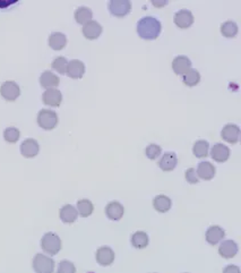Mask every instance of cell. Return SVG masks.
I'll return each instance as SVG.
<instances>
[{
    "label": "cell",
    "instance_id": "cell-1",
    "mask_svg": "<svg viewBox=\"0 0 241 273\" xmlns=\"http://www.w3.org/2000/svg\"><path fill=\"white\" fill-rule=\"evenodd\" d=\"M162 31V25L159 20L152 16L141 18L137 23V33L144 40H155Z\"/></svg>",
    "mask_w": 241,
    "mask_h": 273
},
{
    "label": "cell",
    "instance_id": "cell-2",
    "mask_svg": "<svg viewBox=\"0 0 241 273\" xmlns=\"http://www.w3.org/2000/svg\"><path fill=\"white\" fill-rule=\"evenodd\" d=\"M41 248L48 255H57L61 249V239L55 232H46L41 239Z\"/></svg>",
    "mask_w": 241,
    "mask_h": 273
},
{
    "label": "cell",
    "instance_id": "cell-3",
    "mask_svg": "<svg viewBox=\"0 0 241 273\" xmlns=\"http://www.w3.org/2000/svg\"><path fill=\"white\" fill-rule=\"evenodd\" d=\"M32 267H33L35 273H53L55 271V261L50 256L39 253L34 256Z\"/></svg>",
    "mask_w": 241,
    "mask_h": 273
},
{
    "label": "cell",
    "instance_id": "cell-4",
    "mask_svg": "<svg viewBox=\"0 0 241 273\" xmlns=\"http://www.w3.org/2000/svg\"><path fill=\"white\" fill-rule=\"evenodd\" d=\"M58 124V115L53 110L42 109L38 114V125L45 130H51Z\"/></svg>",
    "mask_w": 241,
    "mask_h": 273
},
{
    "label": "cell",
    "instance_id": "cell-5",
    "mask_svg": "<svg viewBox=\"0 0 241 273\" xmlns=\"http://www.w3.org/2000/svg\"><path fill=\"white\" fill-rule=\"evenodd\" d=\"M109 12L116 17H124L131 10V2L129 0H111L109 2Z\"/></svg>",
    "mask_w": 241,
    "mask_h": 273
},
{
    "label": "cell",
    "instance_id": "cell-6",
    "mask_svg": "<svg viewBox=\"0 0 241 273\" xmlns=\"http://www.w3.org/2000/svg\"><path fill=\"white\" fill-rule=\"evenodd\" d=\"M0 94L6 101H15L21 94L19 84L14 81H7L0 86Z\"/></svg>",
    "mask_w": 241,
    "mask_h": 273
},
{
    "label": "cell",
    "instance_id": "cell-7",
    "mask_svg": "<svg viewBox=\"0 0 241 273\" xmlns=\"http://www.w3.org/2000/svg\"><path fill=\"white\" fill-rule=\"evenodd\" d=\"M221 137L230 144H236L240 138V128L236 124H226L222 128Z\"/></svg>",
    "mask_w": 241,
    "mask_h": 273
},
{
    "label": "cell",
    "instance_id": "cell-8",
    "mask_svg": "<svg viewBox=\"0 0 241 273\" xmlns=\"http://www.w3.org/2000/svg\"><path fill=\"white\" fill-rule=\"evenodd\" d=\"M194 18L193 13L188 9H181L175 14L174 22L179 28H188L194 24Z\"/></svg>",
    "mask_w": 241,
    "mask_h": 273
},
{
    "label": "cell",
    "instance_id": "cell-9",
    "mask_svg": "<svg viewBox=\"0 0 241 273\" xmlns=\"http://www.w3.org/2000/svg\"><path fill=\"white\" fill-rule=\"evenodd\" d=\"M96 262L102 267H109L114 261V252L109 246H102L96 250Z\"/></svg>",
    "mask_w": 241,
    "mask_h": 273
},
{
    "label": "cell",
    "instance_id": "cell-10",
    "mask_svg": "<svg viewBox=\"0 0 241 273\" xmlns=\"http://www.w3.org/2000/svg\"><path fill=\"white\" fill-rule=\"evenodd\" d=\"M40 145L34 138H27L21 144V153L24 158H34L39 154Z\"/></svg>",
    "mask_w": 241,
    "mask_h": 273
},
{
    "label": "cell",
    "instance_id": "cell-11",
    "mask_svg": "<svg viewBox=\"0 0 241 273\" xmlns=\"http://www.w3.org/2000/svg\"><path fill=\"white\" fill-rule=\"evenodd\" d=\"M43 103L50 107H59L63 101V94L57 89H48L42 96Z\"/></svg>",
    "mask_w": 241,
    "mask_h": 273
},
{
    "label": "cell",
    "instance_id": "cell-12",
    "mask_svg": "<svg viewBox=\"0 0 241 273\" xmlns=\"http://www.w3.org/2000/svg\"><path fill=\"white\" fill-rule=\"evenodd\" d=\"M66 74L69 76L70 78L80 79L85 74V65L83 61L78 59H73L68 63L67 72Z\"/></svg>",
    "mask_w": 241,
    "mask_h": 273
},
{
    "label": "cell",
    "instance_id": "cell-13",
    "mask_svg": "<svg viewBox=\"0 0 241 273\" xmlns=\"http://www.w3.org/2000/svg\"><path fill=\"white\" fill-rule=\"evenodd\" d=\"M102 26L96 21H91L85 25H83V35L88 40H95L102 33Z\"/></svg>",
    "mask_w": 241,
    "mask_h": 273
},
{
    "label": "cell",
    "instance_id": "cell-14",
    "mask_svg": "<svg viewBox=\"0 0 241 273\" xmlns=\"http://www.w3.org/2000/svg\"><path fill=\"white\" fill-rule=\"evenodd\" d=\"M192 68V61L187 56H178L175 57L172 61V69H174L175 74L183 75L186 74L189 69Z\"/></svg>",
    "mask_w": 241,
    "mask_h": 273
},
{
    "label": "cell",
    "instance_id": "cell-15",
    "mask_svg": "<svg viewBox=\"0 0 241 273\" xmlns=\"http://www.w3.org/2000/svg\"><path fill=\"white\" fill-rule=\"evenodd\" d=\"M211 156L217 162H225L230 158V149L223 143H217L211 149Z\"/></svg>",
    "mask_w": 241,
    "mask_h": 273
},
{
    "label": "cell",
    "instance_id": "cell-16",
    "mask_svg": "<svg viewBox=\"0 0 241 273\" xmlns=\"http://www.w3.org/2000/svg\"><path fill=\"white\" fill-rule=\"evenodd\" d=\"M225 231L223 230V228H221L220 225H211L210 228L207 229L206 235H205V238H206V242L210 244V245H217L221 242V240L224 238Z\"/></svg>",
    "mask_w": 241,
    "mask_h": 273
},
{
    "label": "cell",
    "instance_id": "cell-17",
    "mask_svg": "<svg viewBox=\"0 0 241 273\" xmlns=\"http://www.w3.org/2000/svg\"><path fill=\"white\" fill-rule=\"evenodd\" d=\"M124 213H125L124 205H122L121 203L117 202V201L110 202L109 204L106 206V214H107V217L109 218L110 220H112V221L120 220L121 218L124 217Z\"/></svg>",
    "mask_w": 241,
    "mask_h": 273
},
{
    "label": "cell",
    "instance_id": "cell-18",
    "mask_svg": "<svg viewBox=\"0 0 241 273\" xmlns=\"http://www.w3.org/2000/svg\"><path fill=\"white\" fill-rule=\"evenodd\" d=\"M197 176L198 178H201L204 180H211L213 179L215 176V173H217V169L215 167L212 165L211 162L208 161H201L198 163V167H197Z\"/></svg>",
    "mask_w": 241,
    "mask_h": 273
},
{
    "label": "cell",
    "instance_id": "cell-19",
    "mask_svg": "<svg viewBox=\"0 0 241 273\" xmlns=\"http://www.w3.org/2000/svg\"><path fill=\"white\" fill-rule=\"evenodd\" d=\"M177 163H178V158L175 152H165V153L162 155V158L157 165H159L161 170L172 171L175 167H177Z\"/></svg>",
    "mask_w": 241,
    "mask_h": 273
},
{
    "label": "cell",
    "instance_id": "cell-20",
    "mask_svg": "<svg viewBox=\"0 0 241 273\" xmlns=\"http://www.w3.org/2000/svg\"><path fill=\"white\" fill-rule=\"evenodd\" d=\"M238 253V245L233 240H224L219 247V254L223 258H232Z\"/></svg>",
    "mask_w": 241,
    "mask_h": 273
},
{
    "label": "cell",
    "instance_id": "cell-21",
    "mask_svg": "<svg viewBox=\"0 0 241 273\" xmlns=\"http://www.w3.org/2000/svg\"><path fill=\"white\" fill-rule=\"evenodd\" d=\"M60 79L56 74H53L51 71L43 72L40 76V84L44 89H56L59 85Z\"/></svg>",
    "mask_w": 241,
    "mask_h": 273
},
{
    "label": "cell",
    "instance_id": "cell-22",
    "mask_svg": "<svg viewBox=\"0 0 241 273\" xmlns=\"http://www.w3.org/2000/svg\"><path fill=\"white\" fill-rule=\"evenodd\" d=\"M59 217L60 220L65 222V223H73L77 219L78 212L74 205L66 204L60 209Z\"/></svg>",
    "mask_w": 241,
    "mask_h": 273
},
{
    "label": "cell",
    "instance_id": "cell-23",
    "mask_svg": "<svg viewBox=\"0 0 241 273\" xmlns=\"http://www.w3.org/2000/svg\"><path fill=\"white\" fill-rule=\"evenodd\" d=\"M67 45V38L66 35L61 32H55V33H51L49 36V47L53 50H63L65 47Z\"/></svg>",
    "mask_w": 241,
    "mask_h": 273
},
{
    "label": "cell",
    "instance_id": "cell-24",
    "mask_svg": "<svg viewBox=\"0 0 241 273\" xmlns=\"http://www.w3.org/2000/svg\"><path fill=\"white\" fill-rule=\"evenodd\" d=\"M172 201L167 195H157L153 199V206L157 212L165 213L171 209Z\"/></svg>",
    "mask_w": 241,
    "mask_h": 273
},
{
    "label": "cell",
    "instance_id": "cell-25",
    "mask_svg": "<svg viewBox=\"0 0 241 273\" xmlns=\"http://www.w3.org/2000/svg\"><path fill=\"white\" fill-rule=\"evenodd\" d=\"M74 16L78 24L85 25L86 23H88V22L92 21L93 13H92V10L88 8V7L82 6V7H78V8L75 10Z\"/></svg>",
    "mask_w": 241,
    "mask_h": 273
},
{
    "label": "cell",
    "instance_id": "cell-26",
    "mask_svg": "<svg viewBox=\"0 0 241 273\" xmlns=\"http://www.w3.org/2000/svg\"><path fill=\"white\" fill-rule=\"evenodd\" d=\"M149 236H147L146 232L144 231H136L135 234L131 235V243L132 247L137 249H143L149 245Z\"/></svg>",
    "mask_w": 241,
    "mask_h": 273
},
{
    "label": "cell",
    "instance_id": "cell-27",
    "mask_svg": "<svg viewBox=\"0 0 241 273\" xmlns=\"http://www.w3.org/2000/svg\"><path fill=\"white\" fill-rule=\"evenodd\" d=\"M199 81H200V74L199 72L195 68H190L186 74L182 75L183 84L189 87L196 86L199 83Z\"/></svg>",
    "mask_w": 241,
    "mask_h": 273
},
{
    "label": "cell",
    "instance_id": "cell-28",
    "mask_svg": "<svg viewBox=\"0 0 241 273\" xmlns=\"http://www.w3.org/2000/svg\"><path fill=\"white\" fill-rule=\"evenodd\" d=\"M76 210L81 217L88 218L93 213V211H94V206H93V203L89 201V199H83L77 202Z\"/></svg>",
    "mask_w": 241,
    "mask_h": 273
},
{
    "label": "cell",
    "instance_id": "cell-29",
    "mask_svg": "<svg viewBox=\"0 0 241 273\" xmlns=\"http://www.w3.org/2000/svg\"><path fill=\"white\" fill-rule=\"evenodd\" d=\"M221 33L225 38H235L238 34V25L233 21H226L221 25Z\"/></svg>",
    "mask_w": 241,
    "mask_h": 273
},
{
    "label": "cell",
    "instance_id": "cell-30",
    "mask_svg": "<svg viewBox=\"0 0 241 273\" xmlns=\"http://www.w3.org/2000/svg\"><path fill=\"white\" fill-rule=\"evenodd\" d=\"M208 149H210V144L207 141L199 140L195 142L193 147V153L196 158H205L208 155Z\"/></svg>",
    "mask_w": 241,
    "mask_h": 273
},
{
    "label": "cell",
    "instance_id": "cell-31",
    "mask_svg": "<svg viewBox=\"0 0 241 273\" xmlns=\"http://www.w3.org/2000/svg\"><path fill=\"white\" fill-rule=\"evenodd\" d=\"M20 136L21 133L19 128H16V127H8V128L3 130V138L8 143H16L20 140Z\"/></svg>",
    "mask_w": 241,
    "mask_h": 273
},
{
    "label": "cell",
    "instance_id": "cell-32",
    "mask_svg": "<svg viewBox=\"0 0 241 273\" xmlns=\"http://www.w3.org/2000/svg\"><path fill=\"white\" fill-rule=\"evenodd\" d=\"M68 63H69V61H68L65 57H57L56 59L52 61L51 66L56 72H58L59 74L64 75V74H66V72H67Z\"/></svg>",
    "mask_w": 241,
    "mask_h": 273
},
{
    "label": "cell",
    "instance_id": "cell-33",
    "mask_svg": "<svg viewBox=\"0 0 241 273\" xmlns=\"http://www.w3.org/2000/svg\"><path fill=\"white\" fill-rule=\"evenodd\" d=\"M145 153H146V156L149 159L155 160L161 155L162 149H161L160 145H157V144H150L146 147Z\"/></svg>",
    "mask_w": 241,
    "mask_h": 273
},
{
    "label": "cell",
    "instance_id": "cell-34",
    "mask_svg": "<svg viewBox=\"0 0 241 273\" xmlns=\"http://www.w3.org/2000/svg\"><path fill=\"white\" fill-rule=\"evenodd\" d=\"M57 273H76V268L70 261L64 260L58 264Z\"/></svg>",
    "mask_w": 241,
    "mask_h": 273
},
{
    "label": "cell",
    "instance_id": "cell-35",
    "mask_svg": "<svg viewBox=\"0 0 241 273\" xmlns=\"http://www.w3.org/2000/svg\"><path fill=\"white\" fill-rule=\"evenodd\" d=\"M185 177H186V180L188 181L189 184H198L199 183V178H198V176H197L196 169L189 168L188 170H186Z\"/></svg>",
    "mask_w": 241,
    "mask_h": 273
},
{
    "label": "cell",
    "instance_id": "cell-36",
    "mask_svg": "<svg viewBox=\"0 0 241 273\" xmlns=\"http://www.w3.org/2000/svg\"><path fill=\"white\" fill-rule=\"evenodd\" d=\"M223 273H240V268L232 264L226 265V267L223 269Z\"/></svg>",
    "mask_w": 241,
    "mask_h": 273
},
{
    "label": "cell",
    "instance_id": "cell-37",
    "mask_svg": "<svg viewBox=\"0 0 241 273\" xmlns=\"http://www.w3.org/2000/svg\"><path fill=\"white\" fill-rule=\"evenodd\" d=\"M16 1H0V8H3V7H8L9 5H13Z\"/></svg>",
    "mask_w": 241,
    "mask_h": 273
}]
</instances>
